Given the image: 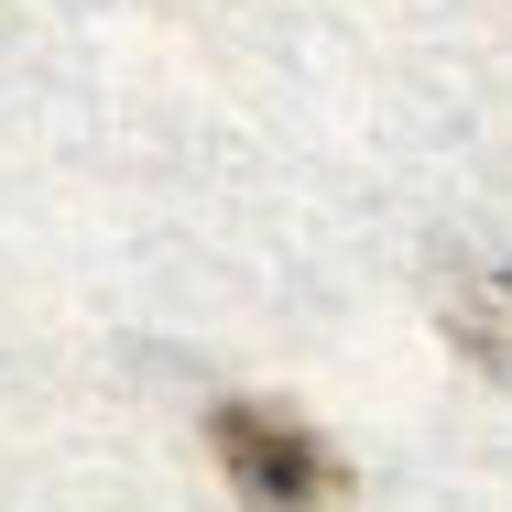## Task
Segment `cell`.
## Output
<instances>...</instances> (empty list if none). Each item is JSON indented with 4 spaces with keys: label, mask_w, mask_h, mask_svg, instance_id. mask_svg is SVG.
Wrapping results in <instances>:
<instances>
[{
    "label": "cell",
    "mask_w": 512,
    "mask_h": 512,
    "mask_svg": "<svg viewBox=\"0 0 512 512\" xmlns=\"http://www.w3.org/2000/svg\"><path fill=\"white\" fill-rule=\"evenodd\" d=\"M436 327H447V349H458L480 382H512V262L447 251V262H436Z\"/></svg>",
    "instance_id": "7a4b0ae2"
},
{
    "label": "cell",
    "mask_w": 512,
    "mask_h": 512,
    "mask_svg": "<svg viewBox=\"0 0 512 512\" xmlns=\"http://www.w3.org/2000/svg\"><path fill=\"white\" fill-rule=\"evenodd\" d=\"M207 458L240 512H349V458L284 404H251V393L207 404Z\"/></svg>",
    "instance_id": "6da1fadb"
}]
</instances>
